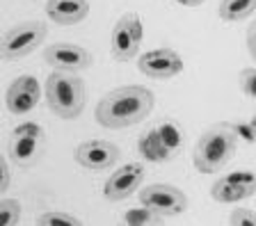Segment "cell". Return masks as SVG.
Wrapping results in <instances>:
<instances>
[{
	"label": "cell",
	"mask_w": 256,
	"mask_h": 226,
	"mask_svg": "<svg viewBox=\"0 0 256 226\" xmlns=\"http://www.w3.org/2000/svg\"><path fill=\"white\" fill-rule=\"evenodd\" d=\"M23 208L16 199H2L0 201V224L2 226H14L21 222Z\"/></svg>",
	"instance_id": "20"
},
{
	"label": "cell",
	"mask_w": 256,
	"mask_h": 226,
	"mask_svg": "<svg viewBox=\"0 0 256 226\" xmlns=\"http://www.w3.org/2000/svg\"><path fill=\"white\" fill-rule=\"evenodd\" d=\"M48 37V27L44 21H23L18 25L10 27L2 37V46H0V57L5 62H16L34 50L44 43Z\"/></svg>",
	"instance_id": "4"
},
{
	"label": "cell",
	"mask_w": 256,
	"mask_h": 226,
	"mask_svg": "<svg viewBox=\"0 0 256 226\" xmlns=\"http://www.w3.org/2000/svg\"><path fill=\"white\" fill-rule=\"evenodd\" d=\"M0 174H2V178H0V194H5L7 190H10V185H12L10 162H7V160H2V162H0Z\"/></svg>",
	"instance_id": "24"
},
{
	"label": "cell",
	"mask_w": 256,
	"mask_h": 226,
	"mask_svg": "<svg viewBox=\"0 0 256 226\" xmlns=\"http://www.w3.org/2000/svg\"><path fill=\"white\" fill-rule=\"evenodd\" d=\"M44 149V128L34 121L18 124L10 135V146H7V156L12 165L16 167H30L32 162L39 158Z\"/></svg>",
	"instance_id": "6"
},
{
	"label": "cell",
	"mask_w": 256,
	"mask_h": 226,
	"mask_svg": "<svg viewBox=\"0 0 256 226\" xmlns=\"http://www.w3.org/2000/svg\"><path fill=\"white\" fill-rule=\"evenodd\" d=\"M138 199L142 206L160 213L162 217H176L188 210V197L183 190L170 183H151L140 190Z\"/></svg>",
	"instance_id": "7"
},
{
	"label": "cell",
	"mask_w": 256,
	"mask_h": 226,
	"mask_svg": "<svg viewBox=\"0 0 256 226\" xmlns=\"http://www.w3.org/2000/svg\"><path fill=\"white\" fill-rule=\"evenodd\" d=\"M156 105V96L144 85H124L108 92L96 103L94 119L98 126L110 130H122L142 124Z\"/></svg>",
	"instance_id": "1"
},
{
	"label": "cell",
	"mask_w": 256,
	"mask_h": 226,
	"mask_svg": "<svg viewBox=\"0 0 256 226\" xmlns=\"http://www.w3.org/2000/svg\"><path fill=\"white\" fill-rule=\"evenodd\" d=\"M44 96L48 101V108L55 117L71 121L82 114L87 105V89L85 82L78 73H69V71H55L46 78L44 85Z\"/></svg>",
	"instance_id": "3"
},
{
	"label": "cell",
	"mask_w": 256,
	"mask_h": 226,
	"mask_svg": "<svg viewBox=\"0 0 256 226\" xmlns=\"http://www.w3.org/2000/svg\"><path fill=\"white\" fill-rule=\"evenodd\" d=\"M144 39V25L140 14L128 11L114 23L110 32V55L114 62H130L140 55V46Z\"/></svg>",
	"instance_id": "5"
},
{
	"label": "cell",
	"mask_w": 256,
	"mask_h": 226,
	"mask_svg": "<svg viewBox=\"0 0 256 226\" xmlns=\"http://www.w3.org/2000/svg\"><path fill=\"white\" fill-rule=\"evenodd\" d=\"M46 16L58 25H78L90 16L87 0H48Z\"/></svg>",
	"instance_id": "14"
},
{
	"label": "cell",
	"mask_w": 256,
	"mask_h": 226,
	"mask_svg": "<svg viewBox=\"0 0 256 226\" xmlns=\"http://www.w3.org/2000/svg\"><path fill=\"white\" fill-rule=\"evenodd\" d=\"M256 194V174L240 169V172L224 174L210 185V197L220 204H236V201L252 199Z\"/></svg>",
	"instance_id": "8"
},
{
	"label": "cell",
	"mask_w": 256,
	"mask_h": 226,
	"mask_svg": "<svg viewBox=\"0 0 256 226\" xmlns=\"http://www.w3.org/2000/svg\"><path fill=\"white\" fill-rule=\"evenodd\" d=\"M231 128H234L238 142H245V144H256V130H254V126H252L250 121H247V124H242V121L231 124Z\"/></svg>",
	"instance_id": "23"
},
{
	"label": "cell",
	"mask_w": 256,
	"mask_h": 226,
	"mask_svg": "<svg viewBox=\"0 0 256 226\" xmlns=\"http://www.w3.org/2000/svg\"><path fill=\"white\" fill-rule=\"evenodd\" d=\"M146 178V167L142 162H128L122 165L119 169L110 174V178L103 185V197L108 201H124L130 194H135L140 190V185Z\"/></svg>",
	"instance_id": "10"
},
{
	"label": "cell",
	"mask_w": 256,
	"mask_h": 226,
	"mask_svg": "<svg viewBox=\"0 0 256 226\" xmlns=\"http://www.w3.org/2000/svg\"><path fill=\"white\" fill-rule=\"evenodd\" d=\"M138 151H140V156H142L146 162H167V160H172V156L165 151L162 142L158 140V133H156V128L144 130V133L140 135Z\"/></svg>",
	"instance_id": "16"
},
{
	"label": "cell",
	"mask_w": 256,
	"mask_h": 226,
	"mask_svg": "<svg viewBox=\"0 0 256 226\" xmlns=\"http://www.w3.org/2000/svg\"><path fill=\"white\" fill-rule=\"evenodd\" d=\"M44 62L55 71H69V73H80L92 66V53L78 43L58 41L44 48Z\"/></svg>",
	"instance_id": "9"
},
{
	"label": "cell",
	"mask_w": 256,
	"mask_h": 226,
	"mask_svg": "<svg viewBox=\"0 0 256 226\" xmlns=\"http://www.w3.org/2000/svg\"><path fill=\"white\" fill-rule=\"evenodd\" d=\"M240 85H242V92H245L252 101H256V66L242 69V73H240Z\"/></svg>",
	"instance_id": "22"
},
{
	"label": "cell",
	"mask_w": 256,
	"mask_h": 226,
	"mask_svg": "<svg viewBox=\"0 0 256 226\" xmlns=\"http://www.w3.org/2000/svg\"><path fill=\"white\" fill-rule=\"evenodd\" d=\"M256 11V0H220L218 14L222 21L226 23H238L245 18L254 16Z\"/></svg>",
	"instance_id": "17"
},
{
	"label": "cell",
	"mask_w": 256,
	"mask_h": 226,
	"mask_svg": "<svg viewBox=\"0 0 256 226\" xmlns=\"http://www.w3.org/2000/svg\"><path fill=\"white\" fill-rule=\"evenodd\" d=\"M42 85L34 75H18L10 87H7L5 94V105L12 114H28L39 105L42 101Z\"/></svg>",
	"instance_id": "12"
},
{
	"label": "cell",
	"mask_w": 256,
	"mask_h": 226,
	"mask_svg": "<svg viewBox=\"0 0 256 226\" xmlns=\"http://www.w3.org/2000/svg\"><path fill=\"white\" fill-rule=\"evenodd\" d=\"M124 224L128 226H156V224H162L165 222V217L160 215V213H156V210L146 208V206L140 204V208H130L124 213L122 217Z\"/></svg>",
	"instance_id": "18"
},
{
	"label": "cell",
	"mask_w": 256,
	"mask_h": 226,
	"mask_svg": "<svg viewBox=\"0 0 256 226\" xmlns=\"http://www.w3.org/2000/svg\"><path fill=\"white\" fill-rule=\"evenodd\" d=\"M250 124H252V126H254V130H256V114H254V117H252V119H250Z\"/></svg>",
	"instance_id": "27"
},
{
	"label": "cell",
	"mask_w": 256,
	"mask_h": 226,
	"mask_svg": "<svg viewBox=\"0 0 256 226\" xmlns=\"http://www.w3.org/2000/svg\"><path fill=\"white\" fill-rule=\"evenodd\" d=\"M236 151H238V137L231 124H215L199 137L192 151V165L199 174H218L234 160Z\"/></svg>",
	"instance_id": "2"
},
{
	"label": "cell",
	"mask_w": 256,
	"mask_h": 226,
	"mask_svg": "<svg viewBox=\"0 0 256 226\" xmlns=\"http://www.w3.org/2000/svg\"><path fill=\"white\" fill-rule=\"evenodd\" d=\"M39 226H80L82 222L76 215H69V213H62V210H48V213H42L37 217Z\"/></svg>",
	"instance_id": "19"
},
{
	"label": "cell",
	"mask_w": 256,
	"mask_h": 226,
	"mask_svg": "<svg viewBox=\"0 0 256 226\" xmlns=\"http://www.w3.org/2000/svg\"><path fill=\"white\" fill-rule=\"evenodd\" d=\"M119 146L108 140H87L76 149V162L90 172H106L119 160Z\"/></svg>",
	"instance_id": "13"
},
{
	"label": "cell",
	"mask_w": 256,
	"mask_h": 226,
	"mask_svg": "<svg viewBox=\"0 0 256 226\" xmlns=\"http://www.w3.org/2000/svg\"><path fill=\"white\" fill-rule=\"evenodd\" d=\"M174 2H178L183 7H202L206 0H174Z\"/></svg>",
	"instance_id": "26"
},
{
	"label": "cell",
	"mask_w": 256,
	"mask_h": 226,
	"mask_svg": "<svg viewBox=\"0 0 256 226\" xmlns=\"http://www.w3.org/2000/svg\"><path fill=\"white\" fill-rule=\"evenodd\" d=\"M154 128H156V133H158V140L162 142L167 153H170L172 158L178 156L183 151V142H186V135H183L181 124L174 121V119H165V121H158Z\"/></svg>",
	"instance_id": "15"
},
{
	"label": "cell",
	"mask_w": 256,
	"mask_h": 226,
	"mask_svg": "<svg viewBox=\"0 0 256 226\" xmlns=\"http://www.w3.org/2000/svg\"><path fill=\"white\" fill-rule=\"evenodd\" d=\"M138 69L151 80H170L183 71V59L172 48H154L138 57Z\"/></svg>",
	"instance_id": "11"
},
{
	"label": "cell",
	"mask_w": 256,
	"mask_h": 226,
	"mask_svg": "<svg viewBox=\"0 0 256 226\" xmlns=\"http://www.w3.org/2000/svg\"><path fill=\"white\" fill-rule=\"evenodd\" d=\"M247 50H250V57L256 62V21H252L247 27Z\"/></svg>",
	"instance_id": "25"
},
{
	"label": "cell",
	"mask_w": 256,
	"mask_h": 226,
	"mask_svg": "<svg viewBox=\"0 0 256 226\" xmlns=\"http://www.w3.org/2000/svg\"><path fill=\"white\" fill-rule=\"evenodd\" d=\"M229 222L231 226H256V210H250V208H236L234 213L229 215Z\"/></svg>",
	"instance_id": "21"
}]
</instances>
